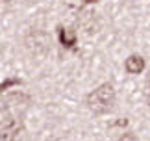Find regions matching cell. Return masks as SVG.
<instances>
[{"label": "cell", "mask_w": 150, "mask_h": 141, "mask_svg": "<svg viewBox=\"0 0 150 141\" xmlns=\"http://www.w3.org/2000/svg\"><path fill=\"white\" fill-rule=\"evenodd\" d=\"M57 39H59V45L63 46V48L72 50L74 46H76V43H78V33H76V30L59 26L57 28Z\"/></svg>", "instance_id": "7"}, {"label": "cell", "mask_w": 150, "mask_h": 141, "mask_svg": "<svg viewBox=\"0 0 150 141\" xmlns=\"http://www.w3.org/2000/svg\"><path fill=\"white\" fill-rule=\"evenodd\" d=\"M11 85H21V80H19V78H9V80H4V82H2V89H4V91L9 89Z\"/></svg>", "instance_id": "9"}, {"label": "cell", "mask_w": 150, "mask_h": 141, "mask_svg": "<svg viewBox=\"0 0 150 141\" xmlns=\"http://www.w3.org/2000/svg\"><path fill=\"white\" fill-rule=\"evenodd\" d=\"M145 102H146V106L150 108V74H148L146 84H145Z\"/></svg>", "instance_id": "10"}, {"label": "cell", "mask_w": 150, "mask_h": 141, "mask_svg": "<svg viewBox=\"0 0 150 141\" xmlns=\"http://www.w3.org/2000/svg\"><path fill=\"white\" fill-rule=\"evenodd\" d=\"M24 48L33 58H45L50 50V35L43 26H30L24 33Z\"/></svg>", "instance_id": "2"}, {"label": "cell", "mask_w": 150, "mask_h": 141, "mask_svg": "<svg viewBox=\"0 0 150 141\" xmlns=\"http://www.w3.org/2000/svg\"><path fill=\"white\" fill-rule=\"evenodd\" d=\"M115 102H117V91L115 87L109 84V82H104L100 84L96 89H93L85 97V106L91 113L95 115H106L115 108Z\"/></svg>", "instance_id": "1"}, {"label": "cell", "mask_w": 150, "mask_h": 141, "mask_svg": "<svg viewBox=\"0 0 150 141\" xmlns=\"http://www.w3.org/2000/svg\"><path fill=\"white\" fill-rule=\"evenodd\" d=\"M83 2H85V4H96L98 0H83Z\"/></svg>", "instance_id": "11"}, {"label": "cell", "mask_w": 150, "mask_h": 141, "mask_svg": "<svg viewBox=\"0 0 150 141\" xmlns=\"http://www.w3.org/2000/svg\"><path fill=\"white\" fill-rule=\"evenodd\" d=\"M146 67V61H145V58L139 56V54H130L128 58H126V61H124V70L128 74H141L143 70H145Z\"/></svg>", "instance_id": "6"}, {"label": "cell", "mask_w": 150, "mask_h": 141, "mask_svg": "<svg viewBox=\"0 0 150 141\" xmlns=\"http://www.w3.org/2000/svg\"><path fill=\"white\" fill-rule=\"evenodd\" d=\"M2 2H4V4H9V2H11V0H2Z\"/></svg>", "instance_id": "12"}, {"label": "cell", "mask_w": 150, "mask_h": 141, "mask_svg": "<svg viewBox=\"0 0 150 141\" xmlns=\"http://www.w3.org/2000/svg\"><path fill=\"white\" fill-rule=\"evenodd\" d=\"M32 104V97L26 95L24 91H13L2 97V108L4 110H13V111H21L28 108Z\"/></svg>", "instance_id": "5"}, {"label": "cell", "mask_w": 150, "mask_h": 141, "mask_svg": "<svg viewBox=\"0 0 150 141\" xmlns=\"http://www.w3.org/2000/svg\"><path fill=\"white\" fill-rule=\"evenodd\" d=\"M119 141H139V139H137V136H135L132 130H124V132L119 136Z\"/></svg>", "instance_id": "8"}, {"label": "cell", "mask_w": 150, "mask_h": 141, "mask_svg": "<svg viewBox=\"0 0 150 141\" xmlns=\"http://www.w3.org/2000/svg\"><path fill=\"white\" fill-rule=\"evenodd\" d=\"M22 132H24V121H22L21 111L2 108V119H0V137H2V141H17Z\"/></svg>", "instance_id": "3"}, {"label": "cell", "mask_w": 150, "mask_h": 141, "mask_svg": "<svg viewBox=\"0 0 150 141\" xmlns=\"http://www.w3.org/2000/svg\"><path fill=\"white\" fill-rule=\"evenodd\" d=\"M76 26H78L83 33L95 35V33L100 32L102 21H100V17H98V13H96L95 9L83 8V9H80L78 13H76Z\"/></svg>", "instance_id": "4"}]
</instances>
